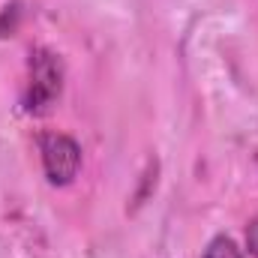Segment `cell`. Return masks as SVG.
I'll return each instance as SVG.
<instances>
[{"mask_svg": "<svg viewBox=\"0 0 258 258\" xmlns=\"http://www.w3.org/2000/svg\"><path fill=\"white\" fill-rule=\"evenodd\" d=\"M63 93V63L51 48H33L27 57V81L21 93L24 114H45Z\"/></svg>", "mask_w": 258, "mask_h": 258, "instance_id": "cell-1", "label": "cell"}, {"mask_svg": "<svg viewBox=\"0 0 258 258\" xmlns=\"http://www.w3.org/2000/svg\"><path fill=\"white\" fill-rule=\"evenodd\" d=\"M246 249H249V255L258 258V216H252L246 225Z\"/></svg>", "mask_w": 258, "mask_h": 258, "instance_id": "cell-4", "label": "cell"}, {"mask_svg": "<svg viewBox=\"0 0 258 258\" xmlns=\"http://www.w3.org/2000/svg\"><path fill=\"white\" fill-rule=\"evenodd\" d=\"M201 258H243V252H240V246H237L228 234H219V237H213V240L204 246Z\"/></svg>", "mask_w": 258, "mask_h": 258, "instance_id": "cell-3", "label": "cell"}, {"mask_svg": "<svg viewBox=\"0 0 258 258\" xmlns=\"http://www.w3.org/2000/svg\"><path fill=\"white\" fill-rule=\"evenodd\" d=\"M42 171L51 186H69L81 171V144L66 132H42L36 138Z\"/></svg>", "mask_w": 258, "mask_h": 258, "instance_id": "cell-2", "label": "cell"}]
</instances>
